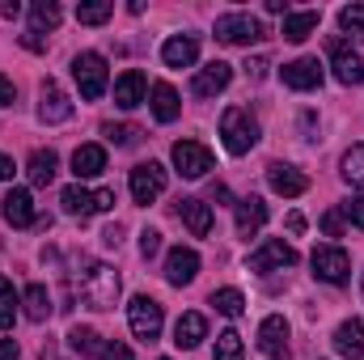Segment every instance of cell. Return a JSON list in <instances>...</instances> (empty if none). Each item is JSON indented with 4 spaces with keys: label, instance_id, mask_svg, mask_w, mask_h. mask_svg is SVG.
I'll return each mask as SVG.
<instances>
[{
    "label": "cell",
    "instance_id": "cell-1",
    "mask_svg": "<svg viewBox=\"0 0 364 360\" xmlns=\"http://www.w3.org/2000/svg\"><path fill=\"white\" fill-rule=\"evenodd\" d=\"M77 292L90 309H114L119 301V271L106 268V263H90L77 280Z\"/></svg>",
    "mask_w": 364,
    "mask_h": 360
},
{
    "label": "cell",
    "instance_id": "cell-2",
    "mask_svg": "<svg viewBox=\"0 0 364 360\" xmlns=\"http://www.w3.org/2000/svg\"><path fill=\"white\" fill-rule=\"evenodd\" d=\"M220 136H225V149L233 157H242V153H250L259 144V123H255V115L246 106H229L220 115Z\"/></svg>",
    "mask_w": 364,
    "mask_h": 360
},
{
    "label": "cell",
    "instance_id": "cell-3",
    "mask_svg": "<svg viewBox=\"0 0 364 360\" xmlns=\"http://www.w3.org/2000/svg\"><path fill=\"white\" fill-rule=\"evenodd\" d=\"M73 77H77V90L85 102H97L102 93H106V81H110V73H106V55H97V51H81L77 60H73Z\"/></svg>",
    "mask_w": 364,
    "mask_h": 360
},
{
    "label": "cell",
    "instance_id": "cell-4",
    "mask_svg": "<svg viewBox=\"0 0 364 360\" xmlns=\"http://www.w3.org/2000/svg\"><path fill=\"white\" fill-rule=\"evenodd\" d=\"M267 30L259 26V17H250V13H225V17H216V43H225V47H250V43H259Z\"/></svg>",
    "mask_w": 364,
    "mask_h": 360
},
{
    "label": "cell",
    "instance_id": "cell-5",
    "mask_svg": "<svg viewBox=\"0 0 364 360\" xmlns=\"http://www.w3.org/2000/svg\"><path fill=\"white\" fill-rule=\"evenodd\" d=\"M127 322H132V335L136 339H144V344H153L157 335H161V327H166V314H161V301H153V297H132V305H127Z\"/></svg>",
    "mask_w": 364,
    "mask_h": 360
},
{
    "label": "cell",
    "instance_id": "cell-6",
    "mask_svg": "<svg viewBox=\"0 0 364 360\" xmlns=\"http://www.w3.org/2000/svg\"><path fill=\"white\" fill-rule=\"evenodd\" d=\"M309 268H314L318 280H326V284H348V275H352V259H348L343 246H314Z\"/></svg>",
    "mask_w": 364,
    "mask_h": 360
},
{
    "label": "cell",
    "instance_id": "cell-7",
    "mask_svg": "<svg viewBox=\"0 0 364 360\" xmlns=\"http://www.w3.org/2000/svg\"><path fill=\"white\" fill-rule=\"evenodd\" d=\"M166 166H157V162H144V166H136L132 170V199L136 203H153V199H161L166 195Z\"/></svg>",
    "mask_w": 364,
    "mask_h": 360
},
{
    "label": "cell",
    "instance_id": "cell-8",
    "mask_svg": "<svg viewBox=\"0 0 364 360\" xmlns=\"http://www.w3.org/2000/svg\"><path fill=\"white\" fill-rule=\"evenodd\" d=\"M38 119L43 123H68L73 119V102H68V93L55 77H47L43 90H38Z\"/></svg>",
    "mask_w": 364,
    "mask_h": 360
},
{
    "label": "cell",
    "instance_id": "cell-9",
    "mask_svg": "<svg viewBox=\"0 0 364 360\" xmlns=\"http://www.w3.org/2000/svg\"><path fill=\"white\" fill-rule=\"evenodd\" d=\"M292 263H296V250H292L284 238H267V242L246 259L250 271H284V268H292Z\"/></svg>",
    "mask_w": 364,
    "mask_h": 360
},
{
    "label": "cell",
    "instance_id": "cell-10",
    "mask_svg": "<svg viewBox=\"0 0 364 360\" xmlns=\"http://www.w3.org/2000/svg\"><path fill=\"white\" fill-rule=\"evenodd\" d=\"M170 157H174V166H178L182 179H203V174L212 170V153H208L199 140H178Z\"/></svg>",
    "mask_w": 364,
    "mask_h": 360
},
{
    "label": "cell",
    "instance_id": "cell-11",
    "mask_svg": "<svg viewBox=\"0 0 364 360\" xmlns=\"http://www.w3.org/2000/svg\"><path fill=\"white\" fill-rule=\"evenodd\" d=\"M331 68L339 85H364V60L356 51H348L343 38H331Z\"/></svg>",
    "mask_w": 364,
    "mask_h": 360
},
{
    "label": "cell",
    "instance_id": "cell-12",
    "mask_svg": "<svg viewBox=\"0 0 364 360\" xmlns=\"http://www.w3.org/2000/svg\"><path fill=\"white\" fill-rule=\"evenodd\" d=\"M259 352L267 360L288 356V322H284V314H267L263 318V327H259Z\"/></svg>",
    "mask_w": 364,
    "mask_h": 360
},
{
    "label": "cell",
    "instance_id": "cell-13",
    "mask_svg": "<svg viewBox=\"0 0 364 360\" xmlns=\"http://www.w3.org/2000/svg\"><path fill=\"white\" fill-rule=\"evenodd\" d=\"M284 85L288 90H296V93H309V90H318L322 85V64L314 60V55H301V60H292V64H284Z\"/></svg>",
    "mask_w": 364,
    "mask_h": 360
},
{
    "label": "cell",
    "instance_id": "cell-14",
    "mask_svg": "<svg viewBox=\"0 0 364 360\" xmlns=\"http://www.w3.org/2000/svg\"><path fill=\"white\" fill-rule=\"evenodd\" d=\"M229 81H233V68H229L225 60H212L208 68H199V73H195L191 93H195V97H216V93L229 90Z\"/></svg>",
    "mask_w": 364,
    "mask_h": 360
},
{
    "label": "cell",
    "instance_id": "cell-15",
    "mask_svg": "<svg viewBox=\"0 0 364 360\" xmlns=\"http://www.w3.org/2000/svg\"><path fill=\"white\" fill-rule=\"evenodd\" d=\"M267 182H272L275 195H284V199H296V195L309 191V179H305L296 166H288V162H272V166H267Z\"/></svg>",
    "mask_w": 364,
    "mask_h": 360
},
{
    "label": "cell",
    "instance_id": "cell-16",
    "mask_svg": "<svg viewBox=\"0 0 364 360\" xmlns=\"http://www.w3.org/2000/svg\"><path fill=\"white\" fill-rule=\"evenodd\" d=\"M199 275V255L191 250V246H174L170 255H166V280L174 284V288H182V284H191Z\"/></svg>",
    "mask_w": 364,
    "mask_h": 360
},
{
    "label": "cell",
    "instance_id": "cell-17",
    "mask_svg": "<svg viewBox=\"0 0 364 360\" xmlns=\"http://www.w3.org/2000/svg\"><path fill=\"white\" fill-rule=\"evenodd\" d=\"M0 212H4V221L17 225V229H26V225L38 221V216H34V199H30V191H21V186H13V191L0 199Z\"/></svg>",
    "mask_w": 364,
    "mask_h": 360
},
{
    "label": "cell",
    "instance_id": "cell-18",
    "mask_svg": "<svg viewBox=\"0 0 364 360\" xmlns=\"http://www.w3.org/2000/svg\"><path fill=\"white\" fill-rule=\"evenodd\" d=\"M233 208H237V233H242V238H259V229L267 225V203H263L259 195H246V199H237Z\"/></svg>",
    "mask_w": 364,
    "mask_h": 360
},
{
    "label": "cell",
    "instance_id": "cell-19",
    "mask_svg": "<svg viewBox=\"0 0 364 360\" xmlns=\"http://www.w3.org/2000/svg\"><path fill=\"white\" fill-rule=\"evenodd\" d=\"M161 60H166V68H191V64L199 60V38H195V34H174V38H166Z\"/></svg>",
    "mask_w": 364,
    "mask_h": 360
},
{
    "label": "cell",
    "instance_id": "cell-20",
    "mask_svg": "<svg viewBox=\"0 0 364 360\" xmlns=\"http://www.w3.org/2000/svg\"><path fill=\"white\" fill-rule=\"evenodd\" d=\"M335 352L348 360H364V318H348L335 331Z\"/></svg>",
    "mask_w": 364,
    "mask_h": 360
},
{
    "label": "cell",
    "instance_id": "cell-21",
    "mask_svg": "<svg viewBox=\"0 0 364 360\" xmlns=\"http://www.w3.org/2000/svg\"><path fill=\"white\" fill-rule=\"evenodd\" d=\"M144 93H149V81H144V73H136V68H127V73L114 81V102H119V110H136V106L144 102Z\"/></svg>",
    "mask_w": 364,
    "mask_h": 360
},
{
    "label": "cell",
    "instance_id": "cell-22",
    "mask_svg": "<svg viewBox=\"0 0 364 360\" xmlns=\"http://www.w3.org/2000/svg\"><path fill=\"white\" fill-rule=\"evenodd\" d=\"M203 339H208V318H203V314L191 309V314H182L178 322H174V344H178V348L191 352V348H199Z\"/></svg>",
    "mask_w": 364,
    "mask_h": 360
},
{
    "label": "cell",
    "instance_id": "cell-23",
    "mask_svg": "<svg viewBox=\"0 0 364 360\" xmlns=\"http://www.w3.org/2000/svg\"><path fill=\"white\" fill-rule=\"evenodd\" d=\"M149 106H153V115H157V123H174L182 115V102L174 85H166V81H157L153 90H149Z\"/></svg>",
    "mask_w": 364,
    "mask_h": 360
},
{
    "label": "cell",
    "instance_id": "cell-24",
    "mask_svg": "<svg viewBox=\"0 0 364 360\" xmlns=\"http://www.w3.org/2000/svg\"><path fill=\"white\" fill-rule=\"evenodd\" d=\"M178 216L195 238H208L212 233V208L203 199H178Z\"/></svg>",
    "mask_w": 364,
    "mask_h": 360
},
{
    "label": "cell",
    "instance_id": "cell-25",
    "mask_svg": "<svg viewBox=\"0 0 364 360\" xmlns=\"http://www.w3.org/2000/svg\"><path fill=\"white\" fill-rule=\"evenodd\" d=\"M102 170H106V149L102 144H81L73 153V174L77 179H97Z\"/></svg>",
    "mask_w": 364,
    "mask_h": 360
},
{
    "label": "cell",
    "instance_id": "cell-26",
    "mask_svg": "<svg viewBox=\"0 0 364 360\" xmlns=\"http://www.w3.org/2000/svg\"><path fill=\"white\" fill-rule=\"evenodd\" d=\"M21 305H26V318H30V322H47V318L55 314V301H51L47 284H30L26 297H21Z\"/></svg>",
    "mask_w": 364,
    "mask_h": 360
},
{
    "label": "cell",
    "instance_id": "cell-27",
    "mask_svg": "<svg viewBox=\"0 0 364 360\" xmlns=\"http://www.w3.org/2000/svg\"><path fill=\"white\" fill-rule=\"evenodd\" d=\"M55 170H60V157H55L51 149H34V153H30L26 174H30L34 186H51V182H55Z\"/></svg>",
    "mask_w": 364,
    "mask_h": 360
},
{
    "label": "cell",
    "instance_id": "cell-28",
    "mask_svg": "<svg viewBox=\"0 0 364 360\" xmlns=\"http://www.w3.org/2000/svg\"><path fill=\"white\" fill-rule=\"evenodd\" d=\"M318 21H322V13H318V9L288 13V17H284V38H288V43H305V38L318 30Z\"/></svg>",
    "mask_w": 364,
    "mask_h": 360
},
{
    "label": "cell",
    "instance_id": "cell-29",
    "mask_svg": "<svg viewBox=\"0 0 364 360\" xmlns=\"http://www.w3.org/2000/svg\"><path fill=\"white\" fill-rule=\"evenodd\" d=\"M60 203H64V212H68V216H81V221L97 212V203H93V191H85L81 182L64 186V191H60Z\"/></svg>",
    "mask_w": 364,
    "mask_h": 360
},
{
    "label": "cell",
    "instance_id": "cell-30",
    "mask_svg": "<svg viewBox=\"0 0 364 360\" xmlns=\"http://www.w3.org/2000/svg\"><path fill=\"white\" fill-rule=\"evenodd\" d=\"M60 17H64V13H60V4H55V0H34V4H30V30H34V34L55 30V26H60Z\"/></svg>",
    "mask_w": 364,
    "mask_h": 360
},
{
    "label": "cell",
    "instance_id": "cell-31",
    "mask_svg": "<svg viewBox=\"0 0 364 360\" xmlns=\"http://www.w3.org/2000/svg\"><path fill=\"white\" fill-rule=\"evenodd\" d=\"M68 348H73L77 356H102L106 344H102V335H97L93 327H73V331H68Z\"/></svg>",
    "mask_w": 364,
    "mask_h": 360
},
{
    "label": "cell",
    "instance_id": "cell-32",
    "mask_svg": "<svg viewBox=\"0 0 364 360\" xmlns=\"http://www.w3.org/2000/svg\"><path fill=\"white\" fill-rule=\"evenodd\" d=\"M212 305H216V314H225V318H242V314H246V297H242L237 288H216V292H212Z\"/></svg>",
    "mask_w": 364,
    "mask_h": 360
},
{
    "label": "cell",
    "instance_id": "cell-33",
    "mask_svg": "<svg viewBox=\"0 0 364 360\" xmlns=\"http://www.w3.org/2000/svg\"><path fill=\"white\" fill-rule=\"evenodd\" d=\"M17 305H21V297H17L13 280H9V275H0V331H9V327H13Z\"/></svg>",
    "mask_w": 364,
    "mask_h": 360
},
{
    "label": "cell",
    "instance_id": "cell-34",
    "mask_svg": "<svg viewBox=\"0 0 364 360\" xmlns=\"http://www.w3.org/2000/svg\"><path fill=\"white\" fill-rule=\"evenodd\" d=\"M339 30L364 43V4H343L339 9Z\"/></svg>",
    "mask_w": 364,
    "mask_h": 360
},
{
    "label": "cell",
    "instance_id": "cell-35",
    "mask_svg": "<svg viewBox=\"0 0 364 360\" xmlns=\"http://www.w3.org/2000/svg\"><path fill=\"white\" fill-rule=\"evenodd\" d=\"M110 13H114V4H110V0L77 4V21H81V26H102V21H110Z\"/></svg>",
    "mask_w": 364,
    "mask_h": 360
},
{
    "label": "cell",
    "instance_id": "cell-36",
    "mask_svg": "<svg viewBox=\"0 0 364 360\" xmlns=\"http://www.w3.org/2000/svg\"><path fill=\"white\" fill-rule=\"evenodd\" d=\"M246 348H242V335L237 331H220L216 335V360H242Z\"/></svg>",
    "mask_w": 364,
    "mask_h": 360
},
{
    "label": "cell",
    "instance_id": "cell-37",
    "mask_svg": "<svg viewBox=\"0 0 364 360\" xmlns=\"http://www.w3.org/2000/svg\"><path fill=\"white\" fill-rule=\"evenodd\" d=\"M343 179L352 182V186H364V144L343 153Z\"/></svg>",
    "mask_w": 364,
    "mask_h": 360
},
{
    "label": "cell",
    "instance_id": "cell-38",
    "mask_svg": "<svg viewBox=\"0 0 364 360\" xmlns=\"http://www.w3.org/2000/svg\"><path fill=\"white\" fill-rule=\"evenodd\" d=\"M102 136H106L110 144L127 149V144H136V136H140V132H136V127H127V123H119V127H114V123H106V127H102Z\"/></svg>",
    "mask_w": 364,
    "mask_h": 360
},
{
    "label": "cell",
    "instance_id": "cell-39",
    "mask_svg": "<svg viewBox=\"0 0 364 360\" xmlns=\"http://www.w3.org/2000/svg\"><path fill=\"white\" fill-rule=\"evenodd\" d=\"M343 225H348V221H343L339 208H326V212H322V233H326V238H343Z\"/></svg>",
    "mask_w": 364,
    "mask_h": 360
},
{
    "label": "cell",
    "instance_id": "cell-40",
    "mask_svg": "<svg viewBox=\"0 0 364 360\" xmlns=\"http://www.w3.org/2000/svg\"><path fill=\"white\" fill-rule=\"evenodd\" d=\"M339 212H343V221H348V225L364 229V195H352V199H348V203H343Z\"/></svg>",
    "mask_w": 364,
    "mask_h": 360
},
{
    "label": "cell",
    "instance_id": "cell-41",
    "mask_svg": "<svg viewBox=\"0 0 364 360\" xmlns=\"http://www.w3.org/2000/svg\"><path fill=\"white\" fill-rule=\"evenodd\" d=\"M157 250H161V233H157V229H144V233H140V255L153 259Z\"/></svg>",
    "mask_w": 364,
    "mask_h": 360
},
{
    "label": "cell",
    "instance_id": "cell-42",
    "mask_svg": "<svg viewBox=\"0 0 364 360\" xmlns=\"http://www.w3.org/2000/svg\"><path fill=\"white\" fill-rule=\"evenodd\" d=\"M246 77H250V81H263V77H267V60H263V55L246 60Z\"/></svg>",
    "mask_w": 364,
    "mask_h": 360
},
{
    "label": "cell",
    "instance_id": "cell-43",
    "mask_svg": "<svg viewBox=\"0 0 364 360\" xmlns=\"http://www.w3.org/2000/svg\"><path fill=\"white\" fill-rule=\"evenodd\" d=\"M102 360H132V348L127 344H106L102 348Z\"/></svg>",
    "mask_w": 364,
    "mask_h": 360
},
{
    "label": "cell",
    "instance_id": "cell-44",
    "mask_svg": "<svg viewBox=\"0 0 364 360\" xmlns=\"http://www.w3.org/2000/svg\"><path fill=\"white\" fill-rule=\"evenodd\" d=\"M93 203H97V212H110V208H114V191H110V186L93 191Z\"/></svg>",
    "mask_w": 364,
    "mask_h": 360
},
{
    "label": "cell",
    "instance_id": "cell-45",
    "mask_svg": "<svg viewBox=\"0 0 364 360\" xmlns=\"http://www.w3.org/2000/svg\"><path fill=\"white\" fill-rule=\"evenodd\" d=\"M13 97H17V85L9 77H0V106H13Z\"/></svg>",
    "mask_w": 364,
    "mask_h": 360
},
{
    "label": "cell",
    "instance_id": "cell-46",
    "mask_svg": "<svg viewBox=\"0 0 364 360\" xmlns=\"http://www.w3.org/2000/svg\"><path fill=\"white\" fill-rule=\"evenodd\" d=\"M21 47H30V51H47V38L30 30V34H21Z\"/></svg>",
    "mask_w": 364,
    "mask_h": 360
},
{
    "label": "cell",
    "instance_id": "cell-47",
    "mask_svg": "<svg viewBox=\"0 0 364 360\" xmlns=\"http://www.w3.org/2000/svg\"><path fill=\"white\" fill-rule=\"evenodd\" d=\"M17 356H21L17 339H0V360H17Z\"/></svg>",
    "mask_w": 364,
    "mask_h": 360
},
{
    "label": "cell",
    "instance_id": "cell-48",
    "mask_svg": "<svg viewBox=\"0 0 364 360\" xmlns=\"http://www.w3.org/2000/svg\"><path fill=\"white\" fill-rule=\"evenodd\" d=\"M17 13H21L17 0H0V17H17Z\"/></svg>",
    "mask_w": 364,
    "mask_h": 360
},
{
    "label": "cell",
    "instance_id": "cell-49",
    "mask_svg": "<svg viewBox=\"0 0 364 360\" xmlns=\"http://www.w3.org/2000/svg\"><path fill=\"white\" fill-rule=\"evenodd\" d=\"M13 170H17V166H13V157H4V153H0V182L13 179Z\"/></svg>",
    "mask_w": 364,
    "mask_h": 360
},
{
    "label": "cell",
    "instance_id": "cell-50",
    "mask_svg": "<svg viewBox=\"0 0 364 360\" xmlns=\"http://www.w3.org/2000/svg\"><path fill=\"white\" fill-rule=\"evenodd\" d=\"M288 229H292V233H305V216H301V212H292V216H288Z\"/></svg>",
    "mask_w": 364,
    "mask_h": 360
},
{
    "label": "cell",
    "instance_id": "cell-51",
    "mask_svg": "<svg viewBox=\"0 0 364 360\" xmlns=\"http://www.w3.org/2000/svg\"><path fill=\"white\" fill-rule=\"evenodd\" d=\"M102 242H106V246H119V225H110V229L102 233Z\"/></svg>",
    "mask_w": 364,
    "mask_h": 360
},
{
    "label": "cell",
    "instance_id": "cell-52",
    "mask_svg": "<svg viewBox=\"0 0 364 360\" xmlns=\"http://www.w3.org/2000/svg\"><path fill=\"white\" fill-rule=\"evenodd\" d=\"M212 199H220V203H229V186H220V182H216V186H212Z\"/></svg>",
    "mask_w": 364,
    "mask_h": 360
},
{
    "label": "cell",
    "instance_id": "cell-53",
    "mask_svg": "<svg viewBox=\"0 0 364 360\" xmlns=\"http://www.w3.org/2000/svg\"><path fill=\"white\" fill-rule=\"evenodd\" d=\"M267 13H284V17H288V4H284V0H267Z\"/></svg>",
    "mask_w": 364,
    "mask_h": 360
},
{
    "label": "cell",
    "instance_id": "cell-54",
    "mask_svg": "<svg viewBox=\"0 0 364 360\" xmlns=\"http://www.w3.org/2000/svg\"><path fill=\"white\" fill-rule=\"evenodd\" d=\"M161 360H166V356H161Z\"/></svg>",
    "mask_w": 364,
    "mask_h": 360
}]
</instances>
